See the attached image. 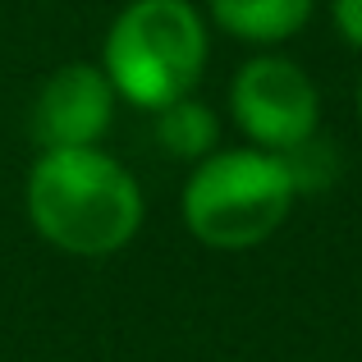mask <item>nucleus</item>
<instances>
[{
    "mask_svg": "<svg viewBox=\"0 0 362 362\" xmlns=\"http://www.w3.org/2000/svg\"><path fill=\"white\" fill-rule=\"evenodd\" d=\"M330 23L344 37V46L362 51V0H330Z\"/></svg>",
    "mask_w": 362,
    "mask_h": 362,
    "instance_id": "8",
    "label": "nucleus"
},
{
    "mask_svg": "<svg viewBox=\"0 0 362 362\" xmlns=\"http://www.w3.org/2000/svg\"><path fill=\"white\" fill-rule=\"evenodd\" d=\"M216 138H221V124H216V110L197 97H179L170 106L156 110V147L175 160H202L216 151Z\"/></svg>",
    "mask_w": 362,
    "mask_h": 362,
    "instance_id": "7",
    "label": "nucleus"
},
{
    "mask_svg": "<svg viewBox=\"0 0 362 362\" xmlns=\"http://www.w3.org/2000/svg\"><path fill=\"white\" fill-rule=\"evenodd\" d=\"M298 202L284 156L262 147H216L193 165L179 197L184 225L211 252H247L266 243Z\"/></svg>",
    "mask_w": 362,
    "mask_h": 362,
    "instance_id": "3",
    "label": "nucleus"
},
{
    "mask_svg": "<svg viewBox=\"0 0 362 362\" xmlns=\"http://www.w3.org/2000/svg\"><path fill=\"white\" fill-rule=\"evenodd\" d=\"M23 211L51 247L88 262L124 252L147 221L133 170L101 147L42 151L23 179Z\"/></svg>",
    "mask_w": 362,
    "mask_h": 362,
    "instance_id": "1",
    "label": "nucleus"
},
{
    "mask_svg": "<svg viewBox=\"0 0 362 362\" xmlns=\"http://www.w3.org/2000/svg\"><path fill=\"white\" fill-rule=\"evenodd\" d=\"M211 60V23L193 0H129L106 28L101 74L133 110L193 97Z\"/></svg>",
    "mask_w": 362,
    "mask_h": 362,
    "instance_id": "2",
    "label": "nucleus"
},
{
    "mask_svg": "<svg viewBox=\"0 0 362 362\" xmlns=\"http://www.w3.org/2000/svg\"><path fill=\"white\" fill-rule=\"evenodd\" d=\"M115 88L101 74V64L74 60L60 64L51 78L37 88L28 110V133L42 151L55 147H101V138L115 124Z\"/></svg>",
    "mask_w": 362,
    "mask_h": 362,
    "instance_id": "5",
    "label": "nucleus"
},
{
    "mask_svg": "<svg viewBox=\"0 0 362 362\" xmlns=\"http://www.w3.org/2000/svg\"><path fill=\"white\" fill-rule=\"evenodd\" d=\"M317 0H206V23L257 51H275L312 23Z\"/></svg>",
    "mask_w": 362,
    "mask_h": 362,
    "instance_id": "6",
    "label": "nucleus"
},
{
    "mask_svg": "<svg viewBox=\"0 0 362 362\" xmlns=\"http://www.w3.org/2000/svg\"><path fill=\"white\" fill-rule=\"evenodd\" d=\"M358 119H362V78H358Z\"/></svg>",
    "mask_w": 362,
    "mask_h": 362,
    "instance_id": "9",
    "label": "nucleus"
},
{
    "mask_svg": "<svg viewBox=\"0 0 362 362\" xmlns=\"http://www.w3.org/2000/svg\"><path fill=\"white\" fill-rule=\"evenodd\" d=\"M230 115L247 147L289 156L317 138L321 92L298 60L280 51H257L252 60L239 64L230 83Z\"/></svg>",
    "mask_w": 362,
    "mask_h": 362,
    "instance_id": "4",
    "label": "nucleus"
}]
</instances>
